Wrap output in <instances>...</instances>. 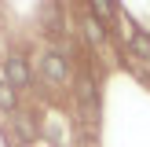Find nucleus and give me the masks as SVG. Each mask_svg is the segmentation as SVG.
<instances>
[{
    "mask_svg": "<svg viewBox=\"0 0 150 147\" xmlns=\"http://www.w3.org/2000/svg\"><path fill=\"white\" fill-rule=\"evenodd\" d=\"M92 15H95L99 22L114 19V0H92Z\"/></svg>",
    "mask_w": 150,
    "mask_h": 147,
    "instance_id": "obj_6",
    "label": "nucleus"
},
{
    "mask_svg": "<svg viewBox=\"0 0 150 147\" xmlns=\"http://www.w3.org/2000/svg\"><path fill=\"white\" fill-rule=\"evenodd\" d=\"M128 48L136 51L139 59H150V33H143V29H136V33L128 37Z\"/></svg>",
    "mask_w": 150,
    "mask_h": 147,
    "instance_id": "obj_3",
    "label": "nucleus"
},
{
    "mask_svg": "<svg viewBox=\"0 0 150 147\" xmlns=\"http://www.w3.org/2000/svg\"><path fill=\"white\" fill-rule=\"evenodd\" d=\"M4 81L18 92V88H29V81H33V70H29L26 55H7L4 59Z\"/></svg>",
    "mask_w": 150,
    "mask_h": 147,
    "instance_id": "obj_1",
    "label": "nucleus"
},
{
    "mask_svg": "<svg viewBox=\"0 0 150 147\" xmlns=\"http://www.w3.org/2000/svg\"><path fill=\"white\" fill-rule=\"evenodd\" d=\"M15 132H18L22 140H33V136H37V129H33V118H29V114H18V118H15Z\"/></svg>",
    "mask_w": 150,
    "mask_h": 147,
    "instance_id": "obj_5",
    "label": "nucleus"
},
{
    "mask_svg": "<svg viewBox=\"0 0 150 147\" xmlns=\"http://www.w3.org/2000/svg\"><path fill=\"white\" fill-rule=\"evenodd\" d=\"M40 70H44V77L55 81V85H62V81L70 77V63H66L59 51H44L40 55Z\"/></svg>",
    "mask_w": 150,
    "mask_h": 147,
    "instance_id": "obj_2",
    "label": "nucleus"
},
{
    "mask_svg": "<svg viewBox=\"0 0 150 147\" xmlns=\"http://www.w3.org/2000/svg\"><path fill=\"white\" fill-rule=\"evenodd\" d=\"M15 107H18V92L7 81H0V110H15Z\"/></svg>",
    "mask_w": 150,
    "mask_h": 147,
    "instance_id": "obj_4",
    "label": "nucleus"
},
{
    "mask_svg": "<svg viewBox=\"0 0 150 147\" xmlns=\"http://www.w3.org/2000/svg\"><path fill=\"white\" fill-rule=\"evenodd\" d=\"M84 26H88V41H103V22L95 19V15H88Z\"/></svg>",
    "mask_w": 150,
    "mask_h": 147,
    "instance_id": "obj_7",
    "label": "nucleus"
}]
</instances>
